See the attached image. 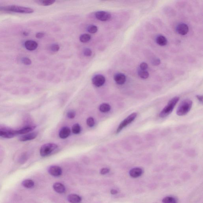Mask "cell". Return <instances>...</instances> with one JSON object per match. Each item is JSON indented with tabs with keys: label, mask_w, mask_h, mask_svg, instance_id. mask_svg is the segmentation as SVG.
Segmentation results:
<instances>
[{
	"label": "cell",
	"mask_w": 203,
	"mask_h": 203,
	"mask_svg": "<svg viewBox=\"0 0 203 203\" xmlns=\"http://www.w3.org/2000/svg\"><path fill=\"white\" fill-rule=\"evenodd\" d=\"M161 61L159 58H155L152 60V64L155 66H157L160 64Z\"/></svg>",
	"instance_id": "obj_34"
},
{
	"label": "cell",
	"mask_w": 203,
	"mask_h": 203,
	"mask_svg": "<svg viewBox=\"0 0 203 203\" xmlns=\"http://www.w3.org/2000/svg\"><path fill=\"white\" fill-rule=\"evenodd\" d=\"M176 30L177 32L179 34L185 36L188 33L189 28L187 25L185 23H180L177 26Z\"/></svg>",
	"instance_id": "obj_9"
},
{
	"label": "cell",
	"mask_w": 203,
	"mask_h": 203,
	"mask_svg": "<svg viewBox=\"0 0 203 203\" xmlns=\"http://www.w3.org/2000/svg\"><path fill=\"white\" fill-rule=\"evenodd\" d=\"M71 133V130L67 127L63 128L60 131L59 135L60 138L65 139L68 137Z\"/></svg>",
	"instance_id": "obj_15"
},
{
	"label": "cell",
	"mask_w": 203,
	"mask_h": 203,
	"mask_svg": "<svg viewBox=\"0 0 203 203\" xmlns=\"http://www.w3.org/2000/svg\"><path fill=\"white\" fill-rule=\"evenodd\" d=\"M22 185L25 188H31L34 185V183L32 180L30 179H27L23 180L22 183Z\"/></svg>",
	"instance_id": "obj_22"
},
{
	"label": "cell",
	"mask_w": 203,
	"mask_h": 203,
	"mask_svg": "<svg viewBox=\"0 0 203 203\" xmlns=\"http://www.w3.org/2000/svg\"><path fill=\"white\" fill-rule=\"evenodd\" d=\"M45 36V34L43 32L37 33L36 34V37L37 39H41Z\"/></svg>",
	"instance_id": "obj_36"
},
{
	"label": "cell",
	"mask_w": 203,
	"mask_h": 203,
	"mask_svg": "<svg viewBox=\"0 0 203 203\" xmlns=\"http://www.w3.org/2000/svg\"><path fill=\"white\" fill-rule=\"evenodd\" d=\"M95 16L99 20L105 22L111 18V15L110 13L107 12L100 11L96 12Z\"/></svg>",
	"instance_id": "obj_6"
},
{
	"label": "cell",
	"mask_w": 203,
	"mask_h": 203,
	"mask_svg": "<svg viewBox=\"0 0 203 203\" xmlns=\"http://www.w3.org/2000/svg\"><path fill=\"white\" fill-rule=\"evenodd\" d=\"M68 199L71 203H79L81 201V198L77 194H71L68 196Z\"/></svg>",
	"instance_id": "obj_18"
},
{
	"label": "cell",
	"mask_w": 203,
	"mask_h": 203,
	"mask_svg": "<svg viewBox=\"0 0 203 203\" xmlns=\"http://www.w3.org/2000/svg\"><path fill=\"white\" fill-rule=\"evenodd\" d=\"M143 173V170L139 167H135L130 171V176L132 178H137L140 177Z\"/></svg>",
	"instance_id": "obj_12"
},
{
	"label": "cell",
	"mask_w": 203,
	"mask_h": 203,
	"mask_svg": "<svg viewBox=\"0 0 203 203\" xmlns=\"http://www.w3.org/2000/svg\"><path fill=\"white\" fill-rule=\"evenodd\" d=\"M24 45L27 50H30V51H33L37 49L38 44L34 41L28 40L26 41Z\"/></svg>",
	"instance_id": "obj_10"
},
{
	"label": "cell",
	"mask_w": 203,
	"mask_h": 203,
	"mask_svg": "<svg viewBox=\"0 0 203 203\" xmlns=\"http://www.w3.org/2000/svg\"><path fill=\"white\" fill-rule=\"evenodd\" d=\"M60 49V47L59 45L56 44H52L50 47V50L52 52H57L59 51Z\"/></svg>",
	"instance_id": "obj_28"
},
{
	"label": "cell",
	"mask_w": 203,
	"mask_h": 203,
	"mask_svg": "<svg viewBox=\"0 0 203 203\" xmlns=\"http://www.w3.org/2000/svg\"><path fill=\"white\" fill-rule=\"evenodd\" d=\"M87 124L90 127H92L95 124L94 119L92 117H89L87 119Z\"/></svg>",
	"instance_id": "obj_30"
},
{
	"label": "cell",
	"mask_w": 203,
	"mask_h": 203,
	"mask_svg": "<svg viewBox=\"0 0 203 203\" xmlns=\"http://www.w3.org/2000/svg\"><path fill=\"white\" fill-rule=\"evenodd\" d=\"M22 63L24 65H30L31 64V60L30 58L27 57H23L22 59Z\"/></svg>",
	"instance_id": "obj_31"
},
{
	"label": "cell",
	"mask_w": 203,
	"mask_h": 203,
	"mask_svg": "<svg viewBox=\"0 0 203 203\" xmlns=\"http://www.w3.org/2000/svg\"><path fill=\"white\" fill-rule=\"evenodd\" d=\"M114 79L117 84L122 85L124 84L126 81V76L123 73H117L115 75Z\"/></svg>",
	"instance_id": "obj_11"
},
{
	"label": "cell",
	"mask_w": 203,
	"mask_h": 203,
	"mask_svg": "<svg viewBox=\"0 0 203 203\" xmlns=\"http://www.w3.org/2000/svg\"><path fill=\"white\" fill-rule=\"evenodd\" d=\"M23 34L25 36H28L29 35V33L26 31H24L23 33Z\"/></svg>",
	"instance_id": "obj_39"
},
{
	"label": "cell",
	"mask_w": 203,
	"mask_h": 203,
	"mask_svg": "<svg viewBox=\"0 0 203 203\" xmlns=\"http://www.w3.org/2000/svg\"><path fill=\"white\" fill-rule=\"evenodd\" d=\"M110 171V170L107 168H104L101 170L100 174L102 175H105L108 173Z\"/></svg>",
	"instance_id": "obj_35"
},
{
	"label": "cell",
	"mask_w": 203,
	"mask_h": 203,
	"mask_svg": "<svg viewBox=\"0 0 203 203\" xmlns=\"http://www.w3.org/2000/svg\"><path fill=\"white\" fill-rule=\"evenodd\" d=\"M16 136L15 131H3L0 130V137L4 138H13Z\"/></svg>",
	"instance_id": "obj_14"
},
{
	"label": "cell",
	"mask_w": 203,
	"mask_h": 203,
	"mask_svg": "<svg viewBox=\"0 0 203 203\" xmlns=\"http://www.w3.org/2000/svg\"><path fill=\"white\" fill-rule=\"evenodd\" d=\"M81 128L79 124H76L73 126L72 127V131L73 133L75 134H78L80 132Z\"/></svg>",
	"instance_id": "obj_27"
},
{
	"label": "cell",
	"mask_w": 203,
	"mask_h": 203,
	"mask_svg": "<svg viewBox=\"0 0 203 203\" xmlns=\"http://www.w3.org/2000/svg\"><path fill=\"white\" fill-rule=\"evenodd\" d=\"M163 203H177L175 198L172 196H167L163 199Z\"/></svg>",
	"instance_id": "obj_25"
},
{
	"label": "cell",
	"mask_w": 203,
	"mask_h": 203,
	"mask_svg": "<svg viewBox=\"0 0 203 203\" xmlns=\"http://www.w3.org/2000/svg\"><path fill=\"white\" fill-rule=\"evenodd\" d=\"M106 81L105 77L102 75H97L92 78V84L96 87H100L104 85Z\"/></svg>",
	"instance_id": "obj_7"
},
{
	"label": "cell",
	"mask_w": 203,
	"mask_h": 203,
	"mask_svg": "<svg viewBox=\"0 0 203 203\" xmlns=\"http://www.w3.org/2000/svg\"><path fill=\"white\" fill-rule=\"evenodd\" d=\"M98 27L97 26L93 25L89 26L87 28V31L90 33L92 34L96 33L98 31Z\"/></svg>",
	"instance_id": "obj_26"
},
{
	"label": "cell",
	"mask_w": 203,
	"mask_h": 203,
	"mask_svg": "<svg viewBox=\"0 0 203 203\" xmlns=\"http://www.w3.org/2000/svg\"><path fill=\"white\" fill-rule=\"evenodd\" d=\"M192 104V101L190 99H185L182 101L177 109V114L179 116H183L187 114L191 110Z\"/></svg>",
	"instance_id": "obj_2"
},
{
	"label": "cell",
	"mask_w": 203,
	"mask_h": 203,
	"mask_svg": "<svg viewBox=\"0 0 203 203\" xmlns=\"http://www.w3.org/2000/svg\"><path fill=\"white\" fill-rule=\"evenodd\" d=\"M83 53L84 56H87V57H89V56H92V50L89 48H85L83 50Z\"/></svg>",
	"instance_id": "obj_29"
},
{
	"label": "cell",
	"mask_w": 203,
	"mask_h": 203,
	"mask_svg": "<svg viewBox=\"0 0 203 203\" xmlns=\"http://www.w3.org/2000/svg\"><path fill=\"white\" fill-rule=\"evenodd\" d=\"M110 192L112 194H116L118 193V191L115 189H111L110 191Z\"/></svg>",
	"instance_id": "obj_38"
},
{
	"label": "cell",
	"mask_w": 203,
	"mask_h": 203,
	"mask_svg": "<svg viewBox=\"0 0 203 203\" xmlns=\"http://www.w3.org/2000/svg\"><path fill=\"white\" fill-rule=\"evenodd\" d=\"M35 128H36L35 126L27 127L21 130L15 131V132H16V135H17L26 134L28 132L34 130Z\"/></svg>",
	"instance_id": "obj_17"
},
{
	"label": "cell",
	"mask_w": 203,
	"mask_h": 203,
	"mask_svg": "<svg viewBox=\"0 0 203 203\" xmlns=\"http://www.w3.org/2000/svg\"><path fill=\"white\" fill-rule=\"evenodd\" d=\"M48 171L51 175L55 177H59L62 174V169L59 166L56 165L50 167Z\"/></svg>",
	"instance_id": "obj_8"
},
{
	"label": "cell",
	"mask_w": 203,
	"mask_h": 203,
	"mask_svg": "<svg viewBox=\"0 0 203 203\" xmlns=\"http://www.w3.org/2000/svg\"><path fill=\"white\" fill-rule=\"evenodd\" d=\"M140 70H146L148 68V65L147 63L144 62V63H141L140 65Z\"/></svg>",
	"instance_id": "obj_33"
},
{
	"label": "cell",
	"mask_w": 203,
	"mask_h": 203,
	"mask_svg": "<svg viewBox=\"0 0 203 203\" xmlns=\"http://www.w3.org/2000/svg\"><path fill=\"white\" fill-rule=\"evenodd\" d=\"M111 109V106L106 103H103L99 107V110L101 112L106 113L108 112Z\"/></svg>",
	"instance_id": "obj_21"
},
{
	"label": "cell",
	"mask_w": 203,
	"mask_h": 203,
	"mask_svg": "<svg viewBox=\"0 0 203 203\" xmlns=\"http://www.w3.org/2000/svg\"><path fill=\"white\" fill-rule=\"evenodd\" d=\"M1 10L3 11L11 12H13L20 13L23 14H31L34 12L33 9L17 5H11L1 8Z\"/></svg>",
	"instance_id": "obj_3"
},
{
	"label": "cell",
	"mask_w": 203,
	"mask_h": 203,
	"mask_svg": "<svg viewBox=\"0 0 203 203\" xmlns=\"http://www.w3.org/2000/svg\"><path fill=\"white\" fill-rule=\"evenodd\" d=\"M180 98L178 97H173L169 101L167 105L161 111L159 114V117L161 118H164L167 116L173 111L177 103L179 102Z\"/></svg>",
	"instance_id": "obj_1"
},
{
	"label": "cell",
	"mask_w": 203,
	"mask_h": 203,
	"mask_svg": "<svg viewBox=\"0 0 203 203\" xmlns=\"http://www.w3.org/2000/svg\"><path fill=\"white\" fill-rule=\"evenodd\" d=\"M196 98L198 99V100L199 101L200 103H203V96L201 95H198L196 96Z\"/></svg>",
	"instance_id": "obj_37"
},
{
	"label": "cell",
	"mask_w": 203,
	"mask_h": 203,
	"mask_svg": "<svg viewBox=\"0 0 203 203\" xmlns=\"http://www.w3.org/2000/svg\"><path fill=\"white\" fill-rule=\"evenodd\" d=\"M156 41L157 43L159 45L162 46L166 45L167 43V39L164 36H162V35L158 36Z\"/></svg>",
	"instance_id": "obj_19"
},
{
	"label": "cell",
	"mask_w": 203,
	"mask_h": 203,
	"mask_svg": "<svg viewBox=\"0 0 203 203\" xmlns=\"http://www.w3.org/2000/svg\"><path fill=\"white\" fill-rule=\"evenodd\" d=\"M91 36L88 34H83L79 37V40L81 43H87L91 39Z\"/></svg>",
	"instance_id": "obj_20"
},
{
	"label": "cell",
	"mask_w": 203,
	"mask_h": 203,
	"mask_svg": "<svg viewBox=\"0 0 203 203\" xmlns=\"http://www.w3.org/2000/svg\"><path fill=\"white\" fill-rule=\"evenodd\" d=\"M137 114L136 113H133L131 114L130 116H129L127 118H125L119 124L118 129H117L116 133H119L123 129L132 123L135 119L136 117H137Z\"/></svg>",
	"instance_id": "obj_5"
},
{
	"label": "cell",
	"mask_w": 203,
	"mask_h": 203,
	"mask_svg": "<svg viewBox=\"0 0 203 203\" xmlns=\"http://www.w3.org/2000/svg\"><path fill=\"white\" fill-rule=\"evenodd\" d=\"M37 133L36 132H31L21 136L20 137L19 140L21 141H27L28 140L34 139L37 137Z\"/></svg>",
	"instance_id": "obj_13"
},
{
	"label": "cell",
	"mask_w": 203,
	"mask_h": 203,
	"mask_svg": "<svg viewBox=\"0 0 203 203\" xmlns=\"http://www.w3.org/2000/svg\"><path fill=\"white\" fill-rule=\"evenodd\" d=\"M138 74L140 77L143 79H146L148 78L149 76L148 71L146 70H141L140 69L138 71Z\"/></svg>",
	"instance_id": "obj_24"
},
{
	"label": "cell",
	"mask_w": 203,
	"mask_h": 203,
	"mask_svg": "<svg viewBox=\"0 0 203 203\" xmlns=\"http://www.w3.org/2000/svg\"><path fill=\"white\" fill-rule=\"evenodd\" d=\"M56 1L55 0H43V1H39L38 3L41 5L44 6H48L52 5L55 3Z\"/></svg>",
	"instance_id": "obj_23"
},
{
	"label": "cell",
	"mask_w": 203,
	"mask_h": 203,
	"mask_svg": "<svg viewBox=\"0 0 203 203\" xmlns=\"http://www.w3.org/2000/svg\"><path fill=\"white\" fill-rule=\"evenodd\" d=\"M57 148V144L55 143H50L44 144L41 147L40 154L42 157L48 156L55 151Z\"/></svg>",
	"instance_id": "obj_4"
},
{
	"label": "cell",
	"mask_w": 203,
	"mask_h": 203,
	"mask_svg": "<svg viewBox=\"0 0 203 203\" xmlns=\"http://www.w3.org/2000/svg\"><path fill=\"white\" fill-rule=\"evenodd\" d=\"M53 188L54 190L57 193L62 194L64 193L65 191V186L60 183H55L54 184Z\"/></svg>",
	"instance_id": "obj_16"
},
{
	"label": "cell",
	"mask_w": 203,
	"mask_h": 203,
	"mask_svg": "<svg viewBox=\"0 0 203 203\" xmlns=\"http://www.w3.org/2000/svg\"><path fill=\"white\" fill-rule=\"evenodd\" d=\"M76 116V112L73 110H70L67 113V116L70 119H73Z\"/></svg>",
	"instance_id": "obj_32"
}]
</instances>
